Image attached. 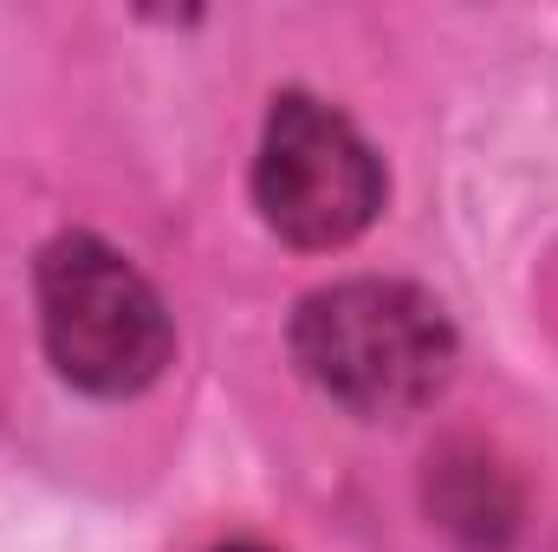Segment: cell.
<instances>
[{"mask_svg":"<svg viewBox=\"0 0 558 552\" xmlns=\"http://www.w3.org/2000/svg\"><path fill=\"white\" fill-rule=\"evenodd\" d=\"M292 358L331 404L357 416H403L448 384L454 332L410 279H344L299 305Z\"/></svg>","mask_w":558,"mask_h":552,"instance_id":"1","label":"cell"},{"mask_svg":"<svg viewBox=\"0 0 558 552\" xmlns=\"http://www.w3.org/2000/svg\"><path fill=\"white\" fill-rule=\"evenodd\" d=\"M39 332L59 377L92 397H137L175 351L156 286L98 235H59L39 254Z\"/></svg>","mask_w":558,"mask_h":552,"instance_id":"2","label":"cell"},{"mask_svg":"<svg viewBox=\"0 0 558 552\" xmlns=\"http://www.w3.org/2000/svg\"><path fill=\"white\" fill-rule=\"evenodd\" d=\"M254 195H260V215L279 241L344 248L384 208V163L344 111H331L312 92H286L267 111Z\"/></svg>","mask_w":558,"mask_h":552,"instance_id":"3","label":"cell"},{"mask_svg":"<svg viewBox=\"0 0 558 552\" xmlns=\"http://www.w3.org/2000/svg\"><path fill=\"white\" fill-rule=\"evenodd\" d=\"M221 552H260V547H221Z\"/></svg>","mask_w":558,"mask_h":552,"instance_id":"4","label":"cell"}]
</instances>
